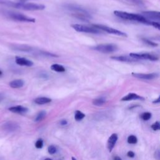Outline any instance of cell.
I'll return each instance as SVG.
<instances>
[{"instance_id":"obj_1","label":"cell","mask_w":160,"mask_h":160,"mask_svg":"<svg viewBox=\"0 0 160 160\" xmlns=\"http://www.w3.org/2000/svg\"><path fill=\"white\" fill-rule=\"evenodd\" d=\"M0 4L12 7L17 9L28 11H37V10H43L45 9V6L43 4H38L35 3H15L8 1V0H0Z\"/></svg>"},{"instance_id":"obj_2","label":"cell","mask_w":160,"mask_h":160,"mask_svg":"<svg viewBox=\"0 0 160 160\" xmlns=\"http://www.w3.org/2000/svg\"><path fill=\"white\" fill-rule=\"evenodd\" d=\"M114 14L117 16V17L123 20L135 21L147 25H151L152 24V21L146 19L141 14L130 13L125 12H121V11H114Z\"/></svg>"},{"instance_id":"obj_3","label":"cell","mask_w":160,"mask_h":160,"mask_svg":"<svg viewBox=\"0 0 160 160\" xmlns=\"http://www.w3.org/2000/svg\"><path fill=\"white\" fill-rule=\"evenodd\" d=\"M4 14L7 16H8V18L15 21L21 22H28V23H35L36 21V20L35 18L30 17V16H28L25 14L18 12H6L4 13Z\"/></svg>"},{"instance_id":"obj_4","label":"cell","mask_w":160,"mask_h":160,"mask_svg":"<svg viewBox=\"0 0 160 160\" xmlns=\"http://www.w3.org/2000/svg\"><path fill=\"white\" fill-rule=\"evenodd\" d=\"M67 8L71 12H73V14L76 18L84 21H87L88 19L91 18V16L83 8L73 6V5H70Z\"/></svg>"},{"instance_id":"obj_5","label":"cell","mask_w":160,"mask_h":160,"mask_svg":"<svg viewBox=\"0 0 160 160\" xmlns=\"http://www.w3.org/2000/svg\"><path fill=\"white\" fill-rule=\"evenodd\" d=\"M94 28H96L98 30H100L101 31H105L109 34H112L114 35H117L119 36H122V37H127L128 35L125 32H123L121 31L118 30L117 29H114L113 28L109 27L107 26H104L102 25H93Z\"/></svg>"},{"instance_id":"obj_6","label":"cell","mask_w":160,"mask_h":160,"mask_svg":"<svg viewBox=\"0 0 160 160\" xmlns=\"http://www.w3.org/2000/svg\"><path fill=\"white\" fill-rule=\"evenodd\" d=\"M71 27H72L75 31L81 33H86L92 34H99L100 33V31L96 28L90 27L83 25L74 24L71 25Z\"/></svg>"},{"instance_id":"obj_7","label":"cell","mask_w":160,"mask_h":160,"mask_svg":"<svg viewBox=\"0 0 160 160\" xmlns=\"http://www.w3.org/2000/svg\"><path fill=\"white\" fill-rule=\"evenodd\" d=\"M95 50L102 53H111L118 50V46L114 44H102L93 48Z\"/></svg>"},{"instance_id":"obj_8","label":"cell","mask_w":160,"mask_h":160,"mask_svg":"<svg viewBox=\"0 0 160 160\" xmlns=\"http://www.w3.org/2000/svg\"><path fill=\"white\" fill-rule=\"evenodd\" d=\"M130 56L136 59H148L156 62L158 60V57L150 53H131Z\"/></svg>"},{"instance_id":"obj_9","label":"cell","mask_w":160,"mask_h":160,"mask_svg":"<svg viewBox=\"0 0 160 160\" xmlns=\"http://www.w3.org/2000/svg\"><path fill=\"white\" fill-rule=\"evenodd\" d=\"M143 17H145L146 19L148 20H157L159 21L160 16L159 12H142L141 14Z\"/></svg>"},{"instance_id":"obj_10","label":"cell","mask_w":160,"mask_h":160,"mask_svg":"<svg viewBox=\"0 0 160 160\" xmlns=\"http://www.w3.org/2000/svg\"><path fill=\"white\" fill-rule=\"evenodd\" d=\"M132 75L135 76V78L143 79V80H153L156 78L158 77L159 75L156 73H152L149 74H143V73H132Z\"/></svg>"},{"instance_id":"obj_11","label":"cell","mask_w":160,"mask_h":160,"mask_svg":"<svg viewBox=\"0 0 160 160\" xmlns=\"http://www.w3.org/2000/svg\"><path fill=\"white\" fill-rule=\"evenodd\" d=\"M15 62L17 64L20 66H24V67H30L33 65V62L25 58L18 57V56L16 57Z\"/></svg>"},{"instance_id":"obj_12","label":"cell","mask_w":160,"mask_h":160,"mask_svg":"<svg viewBox=\"0 0 160 160\" xmlns=\"http://www.w3.org/2000/svg\"><path fill=\"white\" fill-rule=\"evenodd\" d=\"M117 140H118V135L115 133L113 134L109 138L107 143V147L109 152H111L112 151Z\"/></svg>"},{"instance_id":"obj_13","label":"cell","mask_w":160,"mask_h":160,"mask_svg":"<svg viewBox=\"0 0 160 160\" xmlns=\"http://www.w3.org/2000/svg\"><path fill=\"white\" fill-rule=\"evenodd\" d=\"M144 100L145 98L138 95L137 94L131 93H129L128 95H127L126 96H124L122 99H121V101H131V100Z\"/></svg>"},{"instance_id":"obj_14","label":"cell","mask_w":160,"mask_h":160,"mask_svg":"<svg viewBox=\"0 0 160 160\" xmlns=\"http://www.w3.org/2000/svg\"><path fill=\"white\" fill-rule=\"evenodd\" d=\"M8 110L11 112H13L14 113H18V114H24L28 112V109L26 107H24L23 106H12L9 108Z\"/></svg>"},{"instance_id":"obj_15","label":"cell","mask_w":160,"mask_h":160,"mask_svg":"<svg viewBox=\"0 0 160 160\" xmlns=\"http://www.w3.org/2000/svg\"><path fill=\"white\" fill-rule=\"evenodd\" d=\"M111 59L118 61V62H127V63H131V62H138V59L131 58L130 56H113Z\"/></svg>"},{"instance_id":"obj_16","label":"cell","mask_w":160,"mask_h":160,"mask_svg":"<svg viewBox=\"0 0 160 160\" xmlns=\"http://www.w3.org/2000/svg\"><path fill=\"white\" fill-rule=\"evenodd\" d=\"M3 129L4 131H14L16 130L18 128V125L12 122V121H9V122H7L6 123H4L3 126H2Z\"/></svg>"},{"instance_id":"obj_17","label":"cell","mask_w":160,"mask_h":160,"mask_svg":"<svg viewBox=\"0 0 160 160\" xmlns=\"http://www.w3.org/2000/svg\"><path fill=\"white\" fill-rule=\"evenodd\" d=\"M9 86L12 88H20L25 85V81L22 80H15L9 83Z\"/></svg>"},{"instance_id":"obj_18","label":"cell","mask_w":160,"mask_h":160,"mask_svg":"<svg viewBox=\"0 0 160 160\" xmlns=\"http://www.w3.org/2000/svg\"><path fill=\"white\" fill-rule=\"evenodd\" d=\"M51 101V99L47 97H39L35 100V103L38 104H45L50 103Z\"/></svg>"},{"instance_id":"obj_19","label":"cell","mask_w":160,"mask_h":160,"mask_svg":"<svg viewBox=\"0 0 160 160\" xmlns=\"http://www.w3.org/2000/svg\"><path fill=\"white\" fill-rule=\"evenodd\" d=\"M51 69L54 71H56V72L58 73H63L66 71L65 68L63 67V66L58 64H53L51 66Z\"/></svg>"},{"instance_id":"obj_20","label":"cell","mask_w":160,"mask_h":160,"mask_svg":"<svg viewBox=\"0 0 160 160\" xmlns=\"http://www.w3.org/2000/svg\"><path fill=\"white\" fill-rule=\"evenodd\" d=\"M106 103V100H104L103 98H97L94 100L93 101V104L94 105L98 106H100L103 105V104Z\"/></svg>"},{"instance_id":"obj_21","label":"cell","mask_w":160,"mask_h":160,"mask_svg":"<svg viewBox=\"0 0 160 160\" xmlns=\"http://www.w3.org/2000/svg\"><path fill=\"white\" fill-rule=\"evenodd\" d=\"M85 117V114L84 113H83L80 111H76L75 112V118L76 121H80L81 119H83Z\"/></svg>"},{"instance_id":"obj_22","label":"cell","mask_w":160,"mask_h":160,"mask_svg":"<svg viewBox=\"0 0 160 160\" xmlns=\"http://www.w3.org/2000/svg\"><path fill=\"white\" fill-rule=\"evenodd\" d=\"M45 116H46V112L45 111H42L40 112L37 115V117H36V118L35 119V121H40L43 120L44 118H45Z\"/></svg>"},{"instance_id":"obj_23","label":"cell","mask_w":160,"mask_h":160,"mask_svg":"<svg viewBox=\"0 0 160 160\" xmlns=\"http://www.w3.org/2000/svg\"><path fill=\"white\" fill-rule=\"evenodd\" d=\"M142 41L144 42L145 43L147 44L148 45L150 46H153V47H156V46H158V44L156 43H154L151 41H150V40H148L146 39V38H143L142 39Z\"/></svg>"},{"instance_id":"obj_24","label":"cell","mask_w":160,"mask_h":160,"mask_svg":"<svg viewBox=\"0 0 160 160\" xmlns=\"http://www.w3.org/2000/svg\"><path fill=\"white\" fill-rule=\"evenodd\" d=\"M138 141L137 138L134 135H130L128 138V143L130 144H136Z\"/></svg>"},{"instance_id":"obj_25","label":"cell","mask_w":160,"mask_h":160,"mask_svg":"<svg viewBox=\"0 0 160 160\" xmlns=\"http://www.w3.org/2000/svg\"><path fill=\"white\" fill-rule=\"evenodd\" d=\"M141 118L145 121H148L151 118V113L149 112H146L143 113L141 116Z\"/></svg>"},{"instance_id":"obj_26","label":"cell","mask_w":160,"mask_h":160,"mask_svg":"<svg viewBox=\"0 0 160 160\" xmlns=\"http://www.w3.org/2000/svg\"><path fill=\"white\" fill-rule=\"evenodd\" d=\"M48 153H49V154H54L56 152V147H55L54 146L51 145V146H49L48 147Z\"/></svg>"},{"instance_id":"obj_27","label":"cell","mask_w":160,"mask_h":160,"mask_svg":"<svg viewBox=\"0 0 160 160\" xmlns=\"http://www.w3.org/2000/svg\"><path fill=\"white\" fill-rule=\"evenodd\" d=\"M35 146L38 149L42 148L43 146V141L41 139L38 140L35 143Z\"/></svg>"},{"instance_id":"obj_28","label":"cell","mask_w":160,"mask_h":160,"mask_svg":"<svg viewBox=\"0 0 160 160\" xmlns=\"http://www.w3.org/2000/svg\"><path fill=\"white\" fill-rule=\"evenodd\" d=\"M151 128L154 131H157L160 129V124L158 121H156L151 125Z\"/></svg>"},{"instance_id":"obj_29","label":"cell","mask_w":160,"mask_h":160,"mask_svg":"<svg viewBox=\"0 0 160 160\" xmlns=\"http://www.w3.org/2000/svg\"><path fill=\"white\" fill-rule=\"evenodd\" d=\"M151 26L155 28L158 30H160V25L159 22H155V21H152Z\"/></svg>"},{"instance_id":"obj_30","label":"cell","mask_w":160,"mask_h":160,"mask_svg":"<svg viewBox=\"0 0 160 160\" xmlns=\"http://www.w3.org/2000/svg\"><path fill=\"white\" fill-rule=\"evenodd\" d=\"M126 1H128V2H130L131 3L136 4H140L141 3L140 0H126Z\"/></svg>"},{"instance_id":"obj_31","label":"cell","mask_w":160,"mask_h":160,"mask_svg":"<svg viewBox=\"0 0 160 160\" xmlns=\"http://www.w3.org/2000/svg\"><path fill=\"white\" fill-rule=\"evenodd\" d=\"M127 155H128V156L130 158H134L135 156V154L134 153V152L130 151L128 152V153H127Z\"/></svg>"},{"instance_id":"obj_32","label":"cell","mask_w":160,"mask_h":160,"mask_svg":"<svg viewBox=\"0 0 160 160\" xmlns=\"http://www.w3.org/2000/svg\"><path fill=\"white\" fill-rule=\"evenodd\" d=\"M67 123H68V122L67 121V120H62L60 122V124L62 125H67Z\"/></svg>"},{"instance_id":"obj_33","label":"cell","mask_w":160,"mask_h":160,"mask_svg":"<svg viewBox=\"0 0 160 160\" xmlns=\"http://www.w3.org/2000/svg\"><path fill=\"white\" fill-rule=\"evenodd\" d=\"M153 103H160V98L158 97L157 100H156L155 101H153Z\"/></svg>"},{"instance_id":"obj_34","label":"cell","mask_w":160,"mask_h":160,"mask_svg":"<svg viewBox=\"0 0 160 160\" xmlns=\"http://www.w3.org/2000/svg\"><path fill=\"white\" fill-rule=\"evenodd\" d=\"M114 160H122L121 159V158H119V156H115L114 158Z\"/></svg>"},{"instance_id":"obj_35","label":"cell","mask_w":160,"mask_h":160,"mask_svg":"<svg viewBox=\"0 0 160 160\" xmlns=\"http://www.w3.org/2000/svg\"><path fill=\"white\" fill-rule=\"evenodd\" d=\"M2 75H3V72H2V71L1 70H0V76Z\"/></svg>"},{"instance_id":"obj_36","label":"cell","mask_w":160,"mask_h":160,"mask_svg":"<svg viewBox=\"0 0 160 160\" xmlns=\"http://www.w3.org/2000/svg\"><path fill=\"white\" fill-rule=\"evenodd\" d=\"M45 160H53V159H50V158H46V159H45Z\"/></svg>"},{"instance_id":"obj_37","label":"cell","mask_w":160,"mask_h":160,"mask_svg":"<svg viewBox=\"0 0 160 160\" xmlns=\"http://www.w3.org/2000/svg\"><path fill=\"white\" fill-rule=\"evenodd\" d=\"M72 160H76L74 157H72Z\"/></svg>"},{"instance_id":"obj_38","label":"cell","mask_w":160,"mask_h":160,"mask_svg":"<svg viewBox=\"0 0 160 160\" xmlns=\"http://www.w3.org/2000/svg\"><path fill=\"white\" fill-rule=\"evenodd\" d=\"M23 1H26V0H23Z\"/></svg>"}]
</instances>
